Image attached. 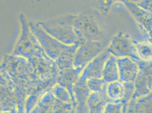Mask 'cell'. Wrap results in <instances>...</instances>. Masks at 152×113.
<instances>
[{
    "mask_svg": "<svg viewBox=\"0 0 152 113\" xmlns=\"http://www.w3.org/2000/svg\"><path fill=\"white\" fill-rule=\"evenodd\" d=\"M0 70L28 96L27 102L32 106H36L42 97L57 84L40 79L31 63L22 56L5 55L1 63Z\"/></svg>",
    "mask_w": 152,
    "mask_h": 113,
    "instance_id": "obj_1",
    "label": "cell"
},
{
    "mask_svg": "<svg viewBox=\"0 0 152 113\" xmlns=\"http://www.w3.org/2000/svg\"><path fill=\"white\" fill-rule=\"evenodd\" d=\"M28 24L32 33L47 55L56 63L59 71L74 67L75 56L80 44L65 45L48 34L38 22L30 21Z\"/></svg>",
    "mask_w": 152,
    "mask_h": 113,
    "instance_id": "obj_2",
    "label": "cell"
},
{
    "mask_svg": "<svg viewBox=\"0 0 152 113\" xmlns=\"http://www.w3.org/2000/svg\"><path fill=\"white\" fill-rule=\"evenodd\" d=\"M73 27L80 44L108 39L100 12L87 9L76 15Z\"/></svg>",
    "mask_w": 152,
    "mask_h": 113,
    "instance_id": "obj_3",
    "label": "cell"
},
{
    "mask_svg": "<svg viewBox=\"0 0 152 113\" xmlns=\"http://www.w3.org/2000/svg\"><path fill=\"white\" fill-rule=\"evenodd\" d=\"M19 20L20 33L15 44L13 55L23 57L29 62L48 56L39 44L38 39L32 33L25 15L20 14Z\"/></svg>",
    "mask_w": 152,
    "mask_h": 113,
    "instance_id": "obj_4",
    "label": "cell"
},
{
    "mask_svg": "<svg viewBox=\"0 0 152 113\" xmlns=\"http://www.w3.org/2000/svg\"><path fill=\"white\" fill-rule=\"evenodd\" d=\"M75 14L64 15L53 19L38 22L48 34L67 45L79 44L73 27Z\"/></svg>",
    "mask_w": 152,
    "mask_h": 113,
    "instance_id": "obj_5",
    "label": "cell"
},
{
    "mask_svg": "<svg viewBox=\"0 0 152 113\" xmlns=\"http://www.w3.org/2000/svg\"><path fill=\"white\" fill-rule=\"evenodd\" d=\"M1 112L17 110L25 113V105L28 96L19 89L7 74L1 72Z\"/></svg>",
    "mask_w": 152,
    "mask_h": 113,
    "instance_id": "obj_6",
    "label": "cell"
},
{
    "mask_svg": "<svg viewBox=\"0 0 152 113\" xmlns=\"http://www.w3.org/2000/svg\"><path fill=\"white\" fill-rule=\"evenodd\" d=\"M109 39L100 41H86L80 44L75 56L74 67H84L105 51Z\"/></svg>",
    "mask_w": 152,
    "mask_h": 113,
    "instance_id": "obj_7",
    "label": "cell"
},
{
    "mask_svg": "<svg viewBox=\"0 0 152 113\" xmlns=\"http://www.w3.org/2000/svg\"><path fill=\"white\" fill-rule=\"evenodd\" d=\"M31 113H76L72 103L64 102L50 91L42 97Z\"/></svg>",
    "mask_w": 152,
    "mask_h": 113,
    "instance_id": "obj_8",
    "label": "cell"
},
{
    "mask_svg": "<svg viewBox=\"0 0 152 113\" xmlns=\"http://www.w3.org/2000/svg\"><path fill=\"white\" fill-rule=\"evenodd\" d=\"M85 68L84 67H73L59 71V75L57 78V84L65 88L69 92L72 98V104L76 110L77 102L73 92V87L76 83L78 81Z\"/></svg>",
    "mask_w": 152,
    "mask_h": 113,
    "instance_id": "obj_9",
    "label": "cell"
},
{
    "mask_svg": "<svg viewBox=\"0 0 152 113\" xmlns=\"http://www.w3.org/2000/svg\"><path fill=\"white\" fill-rule=\"evenodd\" d=\"M110 56V54L105 50L96 56L86 65L78 80L87 82V80L91 78L102 79L104 64Z\"/></svg>",
    "mask_w": 152,
    "mask_h": 113,
    "instance_id": "obj_10",
    "label": "cell"
},
{
    "mask_svg": "<svg viewBox=\"0 0 152 113\" xmlns=\"http://www.w3.org/2000/svg\"><path fill=\"white\" fill-rule=\"evenodd\" d=\"M106 50L115 57H123L132 56L134 48L131 40L119 32L113 38Z\"/></svg>",
    "mask_w": 152,
    "mask_h": 113,
    "instance_id": "obj_11",
    "label": "cell"
},
{
    "mask_svg": "<svg viewBox=\"0 0 152 113\" xmlns=\"http://www.w3.org/2000/svg\"><path fill=\"white\" fill-rule=\"evenodd\" d=\"M106 84L99 92H91L87 100L89 113H103L108 104L114 103L107 94Z\"/></svg>",
    "mask_w": 152,
    "mask_h": 113,
    "instance_id": "obj_12",
    "label": "cell"
},
{
    "mask_svg": "<svg viewBox=\"0 0 152 113\" xmlns=\"http://www.w3.org/2000/svg\"><path fill=\"white\" fill-rule=\"evenodd\" d=\"M73 92L77 102L76 113H89L87 100L91 91L86 82L78 80L73 87Z\"/></svg>",
    "mask_w": 152,
    "mask_h": 113,
    "instance_id": "obj_13",
    "label": "cell"
},
{
    "mask_svg": "<svg viewBox=\"0 0 152 113\" xmlns=\"http://www.w3.org/2000/svg\"><path fill=\"white\" fill-rule=\"evenodd\" d=\"M117 64L120 82L123 83H131L136 76V65L127 57L118 58L117 59Z\"/></svg>",
    "mask_w": 152,
    "mask_h": 113,
    "instance_id": "obj_14",
    "label": "cell"
},
{
    "mask_svg": "<svg viewBox=\"0 0 152 113\" xmlns=\"http://www.w3.org/2000/svg\"><path fill=\"white\" fill-rule=\"evenodd\" d=\"M102 79L107 84L119 80L117 59L112 55L110 56L104 64L103 70Z\"/></svg>",
    "mask_w": 152,
    "mask_h": 113,
    "instance_id": "obj_15",
    "label": "cell"
},
{
    "mask_svg": "<svg viewBox=\"0 0 152 113\" xmlns=\"http://www.w3.org/2000/svg\"><path fill=\"white\" fill-rule=\"evenodd\" d=\"M125 92L124 84L121 82H113L108 84L107 87V94L108 97L114 103H121Z\"/></svg>",
    "mask_w": 152,
    "mask_h": 113,
    "instance_id": "obj_16",
    "label": "cell"
},
{
    "mask_svg": "<svg viewBox=\"0 0 152 113\" xmlns=\"http://www.w3.org/2000/svg\"><path fill=\"white\" fill-rule=\"evenodd\" d=\"M51 92L58 100L64 102L72 104L71 96L69 92L65 88L57 84L52 89Z\"/></svg>",
    "mask_w": 152,
    "mask_h": 113,
    "instance_id": "obj_17",
    "label": "cell"
},
{
    "mask_svg": "<svg viewBox=\"0 0 152 113\" xmlns=\"http://www.w3.org/2000/svg\"><path fill=\"white\" fill-rule=\"evenodd\" d=\"M87 85L91 92H101L104 86L107 84L103 79L91 78L87 80Z\"/></svg>",
    "mask_w": 152,
    "mask_h": 113,
    "instance_id": "obj_18",
    "label": "cell"
},
{
    "mask_svg": "<svg viewBox=\"0 0 152 113\" xmlns=\"http://www.w3.org/2000/svg\"><path fill=\"white\" fill-rule=\"evenodd\" d=\"M140 56L145 60L152 59V46L149 44H140L137 48Z\"/></svg>",
    "mask_w": 152,
    "mask_h": 113,
    "instance_id": "obj_19",
    "label": "cell"
},
{
    "mask_svg": "<svg viewBox=\"0 0 152 113\" xmlns=\"http://www.w3.org/2000/svg\"><path fill=\"white\" fill-rule=\"evenodd\" d=\"M103 113H123V105L121 103L108 104Z\"/></svg>",
    "mask_w": 152,
    "mask_h": 113,
    "instance_id": "obj_20",
    "label": "cell"
},
{
    "mask_svg": "<svg viewBox=\"0 0 152 113\" xmlns=\"http://www.w3.org/2000/svg\"><path fill=\"white\" fill-rule=\"evenodd\" d=\"M100 2H101L99 3L100 4V6H99L100 10L102 13L106 14L108 12L110 7H111V6L112 1H100Z\"/></svg>",
    "mask_w": 152,
    "mask_h": 113,
    "instance_id": "obj_21",
    "label": "cell"
},
{
    "mask_svg": "<svg viewBox=\"0 0 152 113\" xmlns=\"http://www.w3.org/2000/svg\"><path fill=\"white\" fill-rule=\"evenodd\" d=\"M126 113H134V112H133V109L131 108V107H129V109H127V112Z\"/></svg>",
    "mask_w": 152,
    "mask_h": 113,
    "instance_id": "obj_22",
    "label": "cell"
},
{
    "mask_svg": "<svg viewBox=\"0 0 152 113\" xmlns=\"http://www.w3.org/2000/svg\"><path fill=\"white\" fill-rule=\"evenodd\" d=\"M1 113H19L17 110H14L12 112H5V113H2V112H1Z\"/></svg>",
    "mask_w": 152,
    "mask_h": 113,
    "instance_id": "obj_23",
    "label": "cell"
}]
</instances>
